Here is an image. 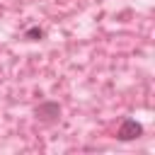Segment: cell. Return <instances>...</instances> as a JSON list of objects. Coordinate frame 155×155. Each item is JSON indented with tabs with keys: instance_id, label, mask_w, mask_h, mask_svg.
I'll use <instances>...</instances> for the list:
<instances>
[{
	"instance_id": "obj_2",
	"label": "cell",
	"mask_w": 155,
	"mask_h": 155,
	"mask_svg": "<svg viewBox=\"0 0 155 155\" xmlns=\"http://www.w3.org/2000/svg\"><path fill=\"white\" fill-rule=\"evenodd\" d=\"M39 114H53V116H58V107L56 104H46V107L39 109Z\"/></svg>"
},
{
	"instance_id": "obj_3",
	"label": "cell",
	"mask_w": 155,
	"mask_h": 155,
	"mask_svg": "<svg viewBox=\"0 0 155 155\" xmlns=\"http://www.w3.org/2000/svg\"><path fill=\"white\" fill-rule=\"evenodd\" d=\"M27 36H41V29H29Z\"/></svg>"
},
{
	"instance_id": "obj_1",
	"label": "cell",
	"mask_w": 155,
	"mask_h": 155,
	"mask_svg": "<svg viewBox=\"0 0 155 155\" xmlns=\"http://www.w3.org/2000/svg\"><path fill=\"white\" fill-rule=\"evenodd\" d=\"M140 133H143V126H140V124H136L133 119H126V121L121 124V128H119V138H121V140L138 138Z\"/></svg>"
}]
</instances>
